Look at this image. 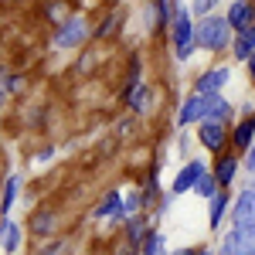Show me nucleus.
<instances>
[{
    "mask_svg": "<svg viewBox=\"0 0 255 255\" xmlns=\"http://www.w3.org/2000/svg\"><path fill=\"white\" fill-rule=\"evenodd\" d=\"M194 38L208 51H225L232 44V24H228V17H204L194 27Z\"/></svg>",
    "mask_w": 255,
    "mask_h": 255,
    "instance_id": "2",
    "label": "nucleus"
},
{
    "mask_svg": "<svg viewBox=\"0 0 255 255\" xmlns=\"http://www.w3.org/2000/svg\"><path fill=\"white\" fill-rule=\"evenodd\" d=\"M85 38H89V24L79 20V17H72V20H65V27L55 34V44H58V48H79Z\"/></svg>",
    "mask_w": 255,
    "mask_h": 255,
    "instance_id": "5",
    "label": "nucleus"
},
{
    "mask_svg": "<svg viewBox=\"0 0 255 255\" xmlns=\"http://www.w3.org/2000/svg\"><path fill=\"white\" fill-rule=\"evenodd\" d=\"M228 24H232V31H242V27H249L255 24V3L252 0H235L232 7H228Z\"/></svg>",
    "mask_w": 255,
    "mask_h": 255,
    "instance_id": "7",
    "label": "nucleus"
},
{
    "mask_svg": "<svg viewBox=\"0 0 255 255\" xmlns=\"http://www.w3.org/2000/svg\"><path fill=\"white\" fill-rule=\"evenodd\" d=\"M232 143H235L238 150L252 146V143H255V116H245L242 123H238V126H235V133H232Z\"/></svg>",
    "mask_w": 255,
    "mask_h": 255,
    "instance_id": "11",
    "label": "nucleus"
},
{
    "mask_svg": "<svg viewBox=\"0 0 255 255\" xmlns=\"http://www.w3.org/2000/svg\"><path fill=\"white\" fill-rule=\"evenodd\" d=\"M252 187H255V184H252Z\"/></svg>",
    "mask_w": 255,
    "mask_h": 255,
    "instance_id": "24",
    "label": "nucleus"
},
{
    "mask_svg": "<svg viewBox=\"0 0 255 255\" xmlns=\"http://www.w3.org/2000/svg\"><path fill=\"white\" fill-rule=\"evenodd\" d=\"M14 197H17V177H10V180H7V187H3V201H0V215H7V211H10Z\"/></svg>",
    "mask_w": 255,
    "mask_h": 255,
    "instance_id": "19",
    "label": "nucleus"
},
{
    "mask_svg": "<svg viewBox=\"0 0 255 255\" xmlns=\"http://www.w3.org/2000/svg\"><path fill=\"white\" fill-rule=\"evenodd\" d=\"M197 136H201V143H204L208 150L218 153V150L225 146L228 133H225V123H221V119H201V133H197Z\"/></svg>",
    "mask_w": 255,
    "mask_h": 255,
    "instance_id": "6",
    "label": "nucleus"
},
{
    "mask_svg": "<svg viewBox=\"0 0 255 255\" xmlns=\"http://www.w3.org/2000/svg\"><path fill=\"white\" fill-rule=\"evenodd\" d=\"M225 211H228V194L225 191H215L211 194V225L218 228V221L225 218Z\"/></svg>",
    "mask_w": 255,
    "mask_h": 255,
    "instance_id": "17",
    "label": "nucleus"
},
{
    "mask_svg": "<svg viewBox=\"0 0 255 255\" xmlns=\"http://www.w3.org/2000/svg\"><path fill=\"white\" fill-rule=\"evenodd\" d=\"M55 228H58L55 211H38L31 218V232H38V235H55Z\"/></svg>",
    "mask_w": 255,
    "mask_h": 255,
    "instance_id": "16",
    "label": "nucleus"
},
{
    "mask_svg": "<svg viewBox=\"0 0 255 255\" xmlns=\"http://www.w3.org/2000/svg\"><path fill=\"white\" fill-rule=\"evenodd\" d=\"M0 245H3V252H17L20 249V232H17V225L14 221H0Z\"/></svg>",
    "mask_w": 255,
    "mask_h": 255,
    "instance_id": "13",
    "label": "nucleus"
},
{
    "mask_svg": "<svg viewBox=\"0 0 255 255\" xmlns=\"http://www.w3.org/2000/svg\"><path fill=\"white\" fill-rule=\"evenodd\" d=\"M194 191H197V194H201V197H211V194H215V191H218V180H215V177H211V174H208V170H204V174L197 177Z\"/></svg>",
    "mask_w": 255,
    "mask_h": 255,
    "instance_id": "18",
    "label": "nucleus"
},
{
    "mask_svg": "<svg viewBox=\"0 0 255 255\" xmlns=\"http://www.w3.org/2000/svg\"><path fill=\"white\" fill-rule=\"evenodd\" d=\"M163 249H167L163 235H157V232H153V235H146V245H143V252H146V255H160Z\"/></svg>",
    "mask_w": 255,
    "mask_h": 255,
    "instance_id": "20",
    "label": "nucleus"
},
{
    "mask_svg": "<svg viewBox=\"0 0 255 255\" xmlns=\"http://www.w3.org/2000/svg\"><path fill=\"white\" fill-rule=\"evenodd\" d=\"M235 174H238V160L235 157H221L218 160V170H215L218 187H228V184L235 180Z\"/></svg>",
    "mask_w": 255,
    "mask_h": 255,
    "instance_id": "15",
    "label": "nucleus"
},
{
    "mask_svg": "<svg viewBox=\"0 0 255 255\" xmlns=\"http://www.w3.org/2000/svg\"><path fill=\"white\" fill-rule=\"evenodd\" d=\"M232 48H235V58L238 61L252 58V55H255V24H249V27L238 31V38H232Z\"/></svg>",
    "mask_w": 255,
    "mask_h": 255,
    "instance_id": "8",
    "label": "nucleus"
},
{
    "mask_svg": "<svg viewBox=\"0 0 255 255\" xmlns=\"http://www.w3.org/2000/svg\"><path fill=\"white\" fill-rule=\"evenodd\" d=\"M174 44H177L180 58H191V51L197 48L194 24H191V10L187 7H177V14H174Z\"/></svg>",
    "mask_w": 255,
    "mask_h": 255,
    "instance_id": "3",
    "label": "nucleus"
},
{
    "mask_svg": "<svg viewBox=\"0 0 255 255\" xmlns=\"http://www.w3.org/2000/svg\"><path fill=\"white\" fill-rule=\"evenodd\" d=\"M245 167H249V170L255 174V143H252V153H249V160H245Z\"/></svg>",
    "mask_w": 255,
    "mask_h": 255,
    "instance_id": "22",
    "label": "nucleus"
},
{
    "mask_svg": "<svg viewBox=\"0 0 255 255\" xmlns=\"http://www.w3.org/2000/svg\"><path fill=\"white\" fill-rule=\"evenodd\" d=\"M221 252L225 255H255V225H238L225 235L221 242Z\"/></svg>",
    "mask_w": 255,
    "mask_h": 255,
    "instance_id": "4",
    "label": "nucleus"
},
{
    "mask_svg": "<svg viewBox=\"0 0 255 255\" xmlns=\"http://www.w3.org/2000/svg\"><path fill=\"white\" fill-rule=\"evenodd\" d=\"M228 109H232V106L218 96V92H194V96L180 106L177 123H180V126H191V123H201V119H225Z\"/></svg>",
    "mask_w": 255,
    "mask_h": 255,
    "instance_id": "1",
    "label": "nucleus"
},
{
    "mask_svg": "<svg viewBox=\"0 0 255 255\" xmlns=\"http://www.w3.org/2000/svg\"><path fill=\"white\" fill-rule=\"evenodd\" d=\"M123 215H126V211H123V197H119V191H113V194L96 208V218H102V221H109V218H123Z\"/></svg>",
    "mask_w": 255,
    "mask_h": 255,
    "instance_id": "12",
    "label": "nucleus"
},
{
    "mask_svg": "<svg viewBox=\"0 0 255 255\" xmlns=\"http://www.w3.org/2000/svg\"><path fill=\"white\" fill-rule=\"evenodd\" d=\"M201 174H204V163H201V160H191V163H187V167H184V170L174 177V194H184V191H191V187L197 184V177H201Z\"/></svg>",
    "mask_w": 255,
    "mask_h": 255,
    "instance_id": "9",
    "label": "nucleus"
},
{
    "mask_svg": "<svg viewBox=\"0 0 255 255\" xmlns=\"http://www.w3.org/2000/svg\"><path fill=\"white\" fill-rule=\"evenodd\" d=\"M235 221L238 225H255V187H249L235 201Z\"/></svg>",
    "mask_w": 255,
    "mask_h": 255,
    "instance_id": "10",
    "label": "nucleus"
},
{
    "mask_svg": "<svg viewBox=\"0 0 255 255\" xmlns=\"http://www.w3.org/2000/svg\"><path fill=\"white\" fill-rule=\"evenodd\" d=\"M225 82H228V68H215V72L197 79V92H218Z\"/></svg>",
    "mask_w": 255,
    "mask_h": 255,
    "instance_id": "14",
    "label": "nucleus"
},
{
    "mask_svg": "<svg viewBox=\"0 0 255 255\" xmlns=\"http://www.w3.org/2000/svg\"><path fill=\"white\" fill-rule=\"evenodd\" d=\"M215 3H218V0H197L194 7H191V14H208V10H211Z\"/></svg>",
    "mask_w": 255,
    "mask_h": 255,
    "instance_id": "21",
    "label": "nucleus"
},
{
    "mask_svg": "<svg viewBox=\"0 0 255 255\" xmlns=\"http://www.w3.org/2000/svg\"><path fill=\"white\" fill-rule=\"evenodd\" d=\"M249 72H252V79H255V55L249 58Z\"/></svg>",
    "mask_w": 255,
    "mask_h": 255,
    "instance_id": "23",
    "label": "nucleus"
}]
</instances>
